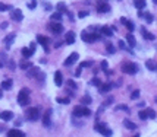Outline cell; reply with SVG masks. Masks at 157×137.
<instances>
[{
	"mask_svg": "<svg viewBox=\"0 0 157 137\" xmlns=\"http://www.w3.org/2000/svg\"><path fill=\"white\" fill-rule=\"evenodd\" d=\"M10 18L16 22H21L22 19H24V15H22V12L19 9H12L10 10Z\"/></svg>",
	"mask_w": 157,
	"mask_h": 137,
	"instance_id": "10",
	"label": "cell"
},
{
	"mask_svg": "<svg viewBox=\"0 0 157 137\" xmlns=\"http://www.w3.org/2000/svg\"><path fill=\"white\" fill-rule=\"evenodd\" d=\"M115 109H116V111H121V109H122V111H128V106H126V105H118Z\"/></svg>",
	"mask_w": 157,
	"mask_h": 137,
	"instance_id": "43",
	"label": "cell"
},
{
	"mask_svg": "<svg viewBox=\"0 0 157 137\" xmlns=\"http://www.w3.org/2000/svg\"><path fill=\"white\" fill-rule=\"evenodd\" d=\"M147 112H148V118H151V120H156L157 114H156V111H154V109H151V108H147Z\"/></svg>",
	"mask_w": 157,
	"mask_h": 137,
	"instance_id": "34",
	"label": "cell"
},
{
	"mask_svg": "<svg viewBox=\"0 0 157 137\" xmlns=\"http://www.w3.org/2000/svg\"><path fill=\"white\" fill-rule=\"evenodd\" d=\"M50 19H52L53 22H60V20H62V13H60V12H54V13L50 15Z\"/></svg>",
	"mask_w": 157,
	"mask_h": 137,
	"instance_id": "28",
	"label": "cell"
},
{
	"mask_svg": "<svg viewBox=\"0 0 157 137\" xmlns=\"http://www.w3.org/2000/svg\"><path fill=\"white\" fill-rule=\"evenodd\" d=\"M113 31H115V28H110V26H101L100 28V32L106 37H112L113 35Z\"/></svg>",
	"mask_w": 157,
	"mask_h": 137,
	"instance_id": "18",
	"label": "cell"
},
{
	"mask_svg": "<svg viewBox=\"0 0 157 137\" xmlns=\"http://www.w3.org/2000/svg\"><path fill=\"white\" fill-rule=\"evenodd\" d=\"M27 75H28V77H37L40 82H43L44 79H46V75H44L43 72H40L38 67H31V70Z\"/></svg>",
	"mask_w": 157,
	"mask_h": 137,
	"instance_id": "5",
	"label": "cell"
},
{
	"mask_svg": "<svg viewBox=\"0 0 157 137\" xmlns=\"http://www.w3.org/2000/svg\"><path fill=\"white\" fill-rule=\"evenodd\" d=\"M13 7L10 5H3V3H0V12H6V10H12Z\"/></svg>",
	"mask_w": 157,
	"mask_h": 137,
	"instance_id": "36",
	"label": "cell"
},
{
	"mask_svg": "<svg viewBox=\"0 0 157 137\" xmlns=\"http://www.w3.org/2000/svg\"><path fill=\"white\" fill-rule=\"evenodd\" d=\"M75 32H72V31H69V32H66V35H65V42L66 44H69V45H72L74 42H75Z\"/></svg>",
	"mask_w": 157,
	"mask_h": 137,
	"instance_id": "12",
	"label": "cell"
},
{
	"mask_svg": "<svg viewBox=\"0 0 157 137\" xmlns=\"http://www.w3.org/2000/svg\"><path fill=\"white\" fill-rule=\"evenodd\" d=\"M97 10H98L100 13H107V12H110V6H109L106 2H101V3H98Z\"/></svg>",
	"mask_w": 157,
	"mask_h": 137,
	"instance_id": "16",
	"label": "cell"
},
{
	"mask_svg": "<svg viewBox=\"0 0 157 137\" xmlns=\"http://www.w3.org/2000/svg\"><path fill=\"white\" fill-rule=\"evenodd\" d=\"M81 38H82L84 42H94V41H97V39L100 38V35H98V34H94V32L84 31V32L81 34Z\"/></svg>",
	"mask_w": 157,
	"mask_h": 137,
	"instance_id": "4",
	"label": "cell"
},
{
	"mask_svg": "<svg viewBox=\"0 0 157 137\" xmlns=\"http://www.w3.org/2000/svg\"><path fill=\"white\" fill-rule=\"evenodd\" d=\"M122 72L126 73V75H135L138 72V66L135 63H123L122 64Z\"/></svg>",
	"mask_w": 157,
	"mask_h": 137,
	"instance_id": "3",
	"label": "cell"
},
{
	"mask_svg": "<svg viewBox=\"0 0 157 137\" xmlns=\"http://www.w3.org/2000/svg\"><path fill=\"white\" fill-rule=\"evenodd\" d=\"M47 28H49L53 34H56V35H59V34L63 32V26H62L60 22H52V24H49Z\"/></svg>",
	"mask_w": 157,
	"mask_h": 137,
	"instance_id": "9",
	"label": "cell"
},
{
	"mask_svg": "<svg viewBox=\"0 0 157 137\" xmlns=\"http://www.w3.org/2000/svg\"><path fill=\"white\" fill-rule=\"evenodd\" d=\"M101 70H103V72H106L107 75H110V72L107 70V61H106V60H103V61H101Z\"/></svg>",
	"mask_w": 157,
	"mask_h": 137,
	"instance_id": "38",
	"label": "cell"
},
{
	"mask_svg": "<svg viewBox=\"0 0 157 137\" xmlns=\"http://www.w3.org/2000/svg\"><path fill=\"white\" fill-rule=\"evenodd\" d=\"M156 104H157V96H156Z\"/></svg>",
	"mask_w": 157,
	"mask_h": 137,
	"instance_id": "54",
	"label": "cell"
},
{
	"mask_svg": "<svg viewBox=\"0 0 157 137\" xmlns=\"http://www.w3.org/2000/svg\"><path fill=\"white\" fill-rule=\"evenodd\" d=\"M90 83H91V85H94V86H98V87H100V86L103 85V83H101V82H100V80H98L97 77H94V79H93L91 82H90Z\"/></svg>",
	"mask_w": 157,
	"mask_h": 137,
	"instance_id": "40",
	"label": "cell"
},
{
	"mask_svg": "<svg viewBox=\"0 0 157 137\" xmlns=\"http://www.w3.org/2000/svg\"><path fill=\"white\" fill-rule=\"evenodd\" d=\"M78 57H79V56H78V53H72L68 58L65 60V66H72V64L78 60Z\"/></svg>",
	"mask_w": 157,
	"mask_h": 137,
	"instance_id": "13",
	"label": "cell"
},
{
	"mask_svg": "<svg viewBox=\"0 0 157 137\" xmlns=\"http://www.w3.org/2000/svg\"><path fill=\"white\" fill-rule=\"evenodd\" d=\"M66 83H68V86H71L72 89H75V87H76V83H75L74 80H66Z\"/></svg>",
	"mask_w": 157,
	"mask_h": 137,
	"instance_id": "44",
	"label": "cell"
},
{
	"mask_svg": "<svg viewBox=\"0 0 157 137\" xmlns=\"http://www.w3.org/2000/svg\"><path fill=\"white\" fill-rule=\"evenodd\" d=\"M134 137H140V134H137V136H134Z\"/></svg>",
	"mask_w": 157,
	"mask_h": 137,
	"instance_id": "53",
	"label": "cell"
},
{
	"mask_svg": "<svg viewBox=\"0 0 157 137\" xmlns=\"http://www.w3.org/2000/svg\"><path fill=\"white\" fill-rule=\"evenodd\" d=\"M74 115H75V117H90V115H91V109L87 108L85 105L75 106V109H74Z\"/></svg>",
	"mask_w": 157,
	"mask_h": 137,
	"instance_id": "2",
	"label": "cell"
},
{
	"mask_svg": "<svg viewBox=\"0 0 157 137\" xmlns=\"http://www.w3.org/2000/svg\"><path fill=\"white\" fill-rule=\"evenodd\" d=\"M22 56H24V58H30L31 56H32V51L30 50V48H22Z\"/></svg>",
	"mask_w": 157,
	"mask_h": 137,
	"instance_id": "32",
	"label": "cell"
},
{
	"mask_svg": "<svg viewBox=\"0 0 157 137\" xmlns=\"http://www.w3.org/2000/svg\"><path fill=\"white\" fill-rule=\"evenodd\" d=\"M27 118L30 121H37L40 118V109L38 108H30L27 111Z\"/></svg>",
	"mask_w": 157,
	"mask_h": 137,
	"instance_id": "7",
	"label": "cell"
},
{
	"mask_svg": "<svg viewBox=\"0 0 157 137\" xmlns=\"http://www.w3.org/2000/svg\"><path fill=\"white\" fill-rule=\"evenodd\" d=\"M52 114H53L52 108H49L46 112L43 114V125L44 127H50V124H52Z\"/></svg>",
	"mask_w": 157,
	"mask_h": 137,
	"instance_id": "8",
	"label": "cell"
},
{
	"mask_svg": "<svg viewBox=\"0 0 157 137\" xmlns=\"http://www.w3.org/2000/svg\"><path fill=\"white\" fill-rule=\"evenodd\" d=\"M91 66H93V61H82V63L79 64L81 68H84V67H91Z\"/></svg>",
	"mask_w": 157,
	"mask_h": 137,
	"instance_id": "39",
	"label": "cell"
},
{
	"mask_svg": "<svg viewBox=\"0 0 157 137\" xmlns=\"http://www.w3.org/2000/svg\"><path fill=\"white\" fill-rule=\"evenodd\" d=\"M0 118L3 121H10V120H13V112L12 111H3L0 114Z\"/></svg>",
	"mask_w": 157,
	"mask_h": 137,
	"instance_id": "15",
	"label": "cell"
},
{
	"mask_svg": "<svg viewBox=\"0 0 157 137\" xmlns=\"http://www.w3.org/2000/svg\"><path fill=\"white\" fill-rule=\"evenodd\" d=\"M30 50H31L32 54H34V51H35V42H31V44H30Z\"/></svg>",
	"mask_w": 157,
	"mask_h": 137,
	"instance_id": "47",
	"label": "cell"
},
{
	"mask_svg": "<svg viewBox=\"0 0 157 137\" xmlns=\"http://www.w3.org/2000/svg\"><path fill=\"white\" fill-rule=\"evenodd\" d=\"M96 131H98V133H101L103 136H106V137H110L112 136V130L107 127V124H104V123H97L96 124Z\"/></svg>",
	"mask_w": 157,
	"mask_h": 137,
	"instance_id": "6",
	"label": "cell"
},
{
	"mask_svg": "<svg viewBox=\"0 0 157 137\" xmlns=\"http://www.w3.org/2000/svg\"><path fill=\"white\" fill-rule=\"evenodd\" d=\"M56 9H57V12H60V13H68V9H66V5H65L63 2H59V3L56 5Z\"/></svg>",
	"mask_w": 157,
	"mask_h": 137,
	"instance_id": "26",
	"label": "cell"
},
{
	"mask_svg": "<svg viewBox=\"0 0 157 137\" xmlns=\"http://www.w3.org/2000/svg\"><path fill=\"white\" fill-rule=\"evenodd\" d=\"M134 5H135V7H137L138 10H143V9L145 7L147 2H145V0H134Z\"/></svg>",
	"mask_w": 157,
	"mask_h": 137,
	"instance_id": "25",
	"label": "cell"
},
{
	"mask_svg": "<svg viewBox=\"0 0 157 137\" xmlns=\"http://www.w3.org/2000/svg\"><path fill=\"white\" fill-rule=\"evenodd\" d=\"M119 47H121L122 50H125V42H123V41H119Z\"/></svg>",
	"mask_w": 157,
	"mask_h": 137,
	"instance_id": "49",
	"label": "cell"
},
{
	"mask_svg": "<svg viewBox=\"0 0 157 137\" xmlns=\"http://www.w3.org/2000/svg\"><path fill=\"white\" fill-rule=\"evenodd\" d=\"M138 115H140V118L144 121V120L148 118V112H147V109H145V111H140V112H138Z\"/></svg>",
	"mask_w": 157,
	"mask_h": 137,
	"instance_id": "37",
	"label": "cell"
},
{
	"mask_svg": "<svg viewBox=\"0 0 157 137\" xmlns=\"http://www.w3.org/2000/svg\"><path fill=\"white\" fill-rule=\"evenodd\" d=\"M19 67L22 68V70H28V68H31L32 66H31L30 61H21V63H19Z\"/></svg>",
	"mask_w": 157,
	"mask_h": 137,
	"instance_id": "31",
	"label": "cell"
},
{
	"mask_svg": "<svg viewBox=\"0 0 157 137\" xmlns=\"http://www.w3.org/2000/svg\"><path fill=\"white\" fill-rule=\"evenodd\" d=\"M106 50H107L109 54H115V53H116V48L113 47V44H107V45H106Z\"/></svg>",
	"mask_w": 157,
	"mask_h": 137,
	"instance_id": "33",
	"label": "cell"
},
{
	"mask_svg": "<svg viewBox=\"0 0 157 137\" xmlns=\"http://www.w3.org/2000/svg\"><path fill=\"white\" fill-rule=\"evenodd\" d=\"M145 67L148 68V70L153 72V70H156V68H157V64H156L153 60H147V61H145Z\"/></svg>",
	"mask_w": 157,
	"mask_h": 137,
	"instance_id": "27",
	"label": "cell"
},
{
	"mask_svg": "<svg viewBox=\"0 0 157 137\" xmlns=\"http://www.w3.org/2000/svg\"><path fill=\"white\" fill-rule=\"evenodd\" d=\"M126 41H128V44H129V47H137V41H135V37H134L132 34H128L126 35Z\"/></svg>",
	"mask_w": 157,
	"mask_h": 137,
	"instance_id": "23",
	"label": "cell"
},
{
	"mask_svg": "<svg viewBox=\"0 0 157 137\" xmlns=\"http://www.w3.org/2000/svg\"><path fill=\"white\" fill-rule=\"evenodd\" d=\"M81 104H82V105H88V104H91V96H90V95H85V96L81 99Z\"/></svg>",
	"mask_w": 157,
	"mask_h": 137,
	"instance_id": "35",
	"label": "cell"
},
{
	"mask_svg": "<svg viewBox=\"0 0 157 137\" xmlns=\"http://www.w3.org/2000/svg\"><path fill=\"white\" fill-rule=\"evenodd\" d=\"M15 34H10V35H8V37H5V39H3V42L6 44V48L9 50V47L12 45V42H13V39H15Z\"/></svg>",
	"mask_w": 157,
	"mask_h": 137,
	"instance_id": "21",
	"label": "cell"
},
{
	"mask_svg": "<svg viewBox=\"0 0 157 137\" xmlns=\"http://www.w3.org/2000/svg\"><path fill=\"white\" fill-rule=\"evenodd\" d=\"M112 102H113V98L110 96V98H107V99H106V102H104V106H109Z\"/></svg>",
	"mask_w": 157,
	"mask_h": 137,
	"instance_id": "46",
	"label": "cell"
},
{
	"mask_svg": "<svg viewBox=\"0 0 157 137\" xmlns=\"http://www.w3.org/2000/svg\"><path fill=\"white\" fill-rule=\"evenodd\" d=\"M79 75H81V67H79V68H78V70L75 72V76H79Z\"/></svg>",
	"mask_w": 157,
	"mask_h": 137,
	"instance_id": "51",
	"label": "cell"
},
{
	"mask_svg": "<svg viewBox=\"0 0 157 137\" xmlns=\"http://www.w3.org/2000/svg\"><path fill=\"white\" fill-rule=\"evenodd\" d=\"M87 15H88V12H79V13H78V16H79V18H85Z\"/></svg>",
	"mask_w": 157,
	"mask_h": 137,
	"instance_id": "48",
	"label": "cell"
},
{
	"mask_svg": "<svg viewBox=\"0 0 157 137\" xmlns=\"http://www.w3.org/2000/svg\"><path fill=\"white\" fill-rule=\"evenodd\" d=\"M12 85H13L12 79H8V80H3V82H2V85H0V87H2L3 90H9V89L12 87Z\"/></svg>",
	"mask_w": 157,
	"mask_h": 137,
	"instance_id": "24",
	"label": "cell"
},
{
	"mask_svg": "<svg viewBox=\"0 0 157 137\" xmlns=\"http://www.w3.org/2000/svg\"><path fill=\"white\" fill-rule=\"evenodd\" d=\"M123 125H125L128 130H135V128H137V125L134 124L132 121H129V120H123Z\"/></svg>",
	"mask_w": 157,
	"mask_h": 137,
	"instance_id": "30",
	"label": "cell"
},
{
	"mask_svg": "<svg viewBox=\"0 0 157 137\" xmlns=\"http://www.w3.org/2000/svg\"><path fill=\"white\" fill-rule=\"evenodd\" d=\"M2 90H3V89H0V99H2V96H3V94H2Z\"/></svg>",
	"mask_w": 157,
	"mask_h": 137,
	"instance_id": "52",
	"label": "cell"
},
{
	"mask_svg": "<svg viewBox=\"0 0 157 137\" xmlns=\"http://www.w3.org/2000/svg\"><path fill=\"white\" fill-rule=\"evenodd\" d=\"M8 26V22H5V24H2V25H0V28H2V29H5Z\"/></svg>",
	"mask_w": 157,
	"mask_h": 137,
	"instance_id": "50",
	"label": "cell"
},
{
	"mask_svg": "<svg viewBox=\"0 0 157 137\" xmlns=\"http://www.w3.org/2000/svg\"><path fill=\"white\" fill-rule=\"evenodd\" d=\"M37 42H38V44H41L43 47L46 48V51H49V48H47V45H49L50 39H49L47 37H44V35H37Z\"/></svg>",
	"mask_w": 157,
	"mask_h": 137,
	"instance_id": "11",
	"label": "cell"
},
{
	"mask_svg": "<svg viewBox=\"0 0 157 137\" xmlns=\"http://www.w3.org/2000/svg\"><path fill=\"white\" fill-rule=\"evenodd\" d=\"M140 98V90H134L131 94V99H138Z\"/></svg>",
	"mask_w": 157,
	"mask_h": 137,
	"instance_id": "41",
	"label": "cell"
},
{
	"mask_svg": "<svg viewBox=\"0 0 157 137\" xmlns=\"http://www.w3.org/2000/svg\"><path fill=\"white\" fill-rule=\"evenodd\" d=\"M57 102H60L63 105H68L69 104V98H57Z\"/></svg>",
	"mask_w": 157,
	"mask_h": 137,
	"instance_id": "42",
	"label": "cell"
},
{
	"mask_svg": "<svg viewBox=\"0 0 157 137\" xmlns=\"http://www.w3.org/2000/svg\"><path fill=\"white\" fill-rule=\"evenodd\" d=\"M35 6H37V2H35V0H32V2L28 3V7H30V9H35Z\"/></svg>",
	"mask_w": 157,
	"mask_h": 137,
	"instance_id": "45",
	"label": "cell"
},
{
	"mask_svg": "<svg viewBox=\"0 0 157 137\" xmlns=\"http://www.w3.org/2000/svg\"><path fill=\"white\" fill-rule=\"evenodd\" d=\"M121 22H122V24L128 28V31H129V32H132L134 29H135V25H134L131 20H128V19H125V18H121Z\"/></svg>",
	"mask_w": 157,
	"mask_h": 137,
	"instance_id": "17",
	"label": "cell"
},
{
	"mask_svg": "<svg viewBox=\"0 0 157 137\" xmlns=\"http://www.w3.org/2000/svg\"><path fill=\"white\" fill-rule=\"evenodd\" d=\"M8 137H25V133L21 131V130L13 128V130H9L8 131Z\"/></svg>",
	"mask_w": 157,
	"mask_h": 137,
	"instance_id": "14",
	"label": "cell"
},
{
	"mask_svg": "<svg viewBox=\"0 0 157 137\" xmlns=\"http://www.w3.org/2000/svg\"><path fill=\"white\" fill-rule=\"evenodd\" d=\"M112 87H113V85H112V83H103L98 87V90H100V94H106V92H110Z\"/></svg>",
	"mask_w": 157,
	"mask_h": 137,
	"instance_id": "19",
	"label": "cell"
},
{
	"mask_svg": "<svg viewBox=\"0 0 157 137\" xmlns=\"http://www.w3.org/2000/svg\"><path fill=\"white\" fill-rule=\"evenodd\" d=\"M18 104L21 106H27L30 104V89L28 87H22L18 94Z\"/></svg>",
	"mask_w": 157,
	"mask_h": 137,
	"instance_id": "1",
	"label": "cell"
},
{
	"mask_svg": "<svg viewBox=\"0 0 157 137\" xmlns=\"http://www.w3.org/2000/svg\"><path fill=\"white\" fill-rule=\"evenodd\" d=\"M141 32H143V37L145 38V39H150V41H153V39H156V35H153L151 32H148L144 26L141 28Z\"/></svg>",
	"mask_w": 157,
	"mask_h": 137,
	"instance_id": "22",
	"label": "cell"
},
{
	"mask_svg": "<svg viewBox=\"0 0 157 137\" xmlns=\"http://www.w3.org/2000/svg\"><path fill=\"white\" fill-rule=\"evenodd\" d=\"M156 70H157V68H156Z\"/></svg>",
	"mask_w": 157,
	"mask_h": 137,
	"instance_id": "55",
	"label": "cell"
},
{
	"mask_svg": "<svg viewBox=\"0 0 157 137\" xmlns=\"http://www.w3.org/2000/svg\"><path fill=\"white\" fill-rule=\"evenodd\" d=\"M140 16H141V18H144V19L148 22V24H151V22H153V19H154L151 13H143L141 10H140Z\"/></svg>",
	"mask_w": 157,
	"mask_h": 137,
	"instance_id": "29",
	"label": "cell"
},
{
	"mask_svg": "<svg viewBox=\"0 0 157 137\" xmlns=\"http://www.w3.org/2000/svg\"><path fill=\"white\" fill-rule=\"evenodd\" d=\"M54 85L56 86H62L63 85V76L60 72H56L54 73Z\"/></svg>",
	"mask_w": 157,
	"mask_h": 137,
	"instance_id": "20",
	"label": "cell"
}]
</instances>
